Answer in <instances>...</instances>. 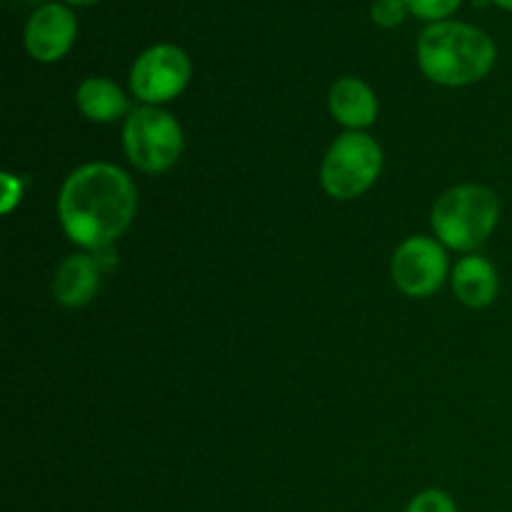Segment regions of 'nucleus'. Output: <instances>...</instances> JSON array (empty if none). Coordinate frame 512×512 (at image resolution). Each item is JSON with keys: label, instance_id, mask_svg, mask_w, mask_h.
<instances>
[{"label": "nucleus", "instance_id": "1", "mask_svg": "<svg viewBox=\"0 0 512 512\" xmlns=\"http://www.w3.org/2000/svg\"><path fill=\"white\" fill-rule=\"evenodd\" d=\"M135 208V183L113 163L80 165L65 178L58 195V218L65 235L93 253L113 248L133 223Z\"/></svg>", "mask_w": 512, "mask_h": 512}, {"label": "nucleus", "instance_id": "2", "mask_svg": "<svg viewBox=\"0 0 512 512\" xmlns=\"http://www.w3.org/2000/svg\"><path fill=\"white\" fill-rule=\"evenodd\" d=\"M418 63L425 78L448 88L483 80L495 65V43L485 30L458 20L428 25L418 40Z\"/></svg>", "mask_w": 512, "mask_h": 512}, {"label": "nucleus", "instance_id": "3", "mask_svg": "<svg viewBox=\"0 0 512 512\" xmlns=\"http://www.w3.org/2000/svg\"><path fill=\"white\" fill-rule=\"evenodd\" d=\"M500 220V200L485 185H458L448 190L435 203L430 223H433L435 238L445 248L470 250L480 248L493 235Z\"/></svg>", "mask_w": 512, "mask_h": 512}, {"label": "nucleus", "instance_id": "4", "mask_svg": "<svg viewBox=\"0 0 512 512\" xmlns=\"http://www.w3.org/2000/svg\"><path fill=\"white\" fill-rule=\"evenodd\" d=\"M383 170V150L368 133L350 130L330 145L320 168V183L335 200H355L370 190Z\"/></svg>", "mask_w": 512, "mask_h": 512}, {"label": "nucleus", "instance_id": "5", "mask_svg": "<svg viewBox=\"0 0 512 512\" xmlns=\"http://www.w3.org/2000/svg\"><path fill=\"white\" fill-rule=\"evenodd\" d=\"M123 145L130 163L143 173H163L178 163L183 153L180 123L158 105L130 110L123 128Z\"/></svg>", "mask_w": 512, "mask_h": 512}, {"label": "nucleus", "instance_id": "6", "mask_svg": "<svg viewBox=\"0 0 512 512\" xmlns=\"http://www.w3.org/2000/svg\"><path fill=\"white\" fill-rule=\"evenodd\" d=\"M190 80V58L173 43H160L138 55L130 68V90L145 105L178 98Z\"/></svg>", "mask_w": 512, "mask_h": 512}, {"label": "nucleus", "instance_id": "7", "mask_svg": "<svg viewBox=\"0 0 512 512\" xmlns=\"http://www.w3.org/2000/svg\"><path fill=\"white\" fill-rule=\"evenodd\" d=\"M393 280L410 298H430L448 278V255L443 243L425 235L405 240L393 255Z\"/></svg>", "mask_w": 512, "mask_h": 512}, {"label": "nucleus", "instance_id": "8", "mask_svg": "<svg viewBox=\"0 0 512 512\" xmlns=\"http://www.w3.org/2000/svg\"><path fill=\"white\" fill-rule=\"evenodd\" d=\"M78 18L63 3H45L25 25V50L38 63H55L75 43Z\"/></svg>", "mask_w": 512, "mask_h": 512}, {"label": "nucleus", "instance_id": "9", "mask_svg": "<svg viewBox=\"0 0 512 512\" xmlns=\"http://www.w3.org/2000/svg\"><path fill=\"white\" fill-rule=\"evenodd\" d=\"M100 268L98 258L93 255H68L55 270L53 278V298L63 308H83L95 298L100 288Z\"/></svg>", "mask_w": 512, "mask_h": 512}, {"label": "nucleus", "instance_id": "10", "mask_svg": "<svg viewBox=\"0 0 512 512\" xmlns=\"http://www.w3.org/2000/svg\"><path fill=\"white\" fill-rule=\"evenodd\" d=\"M328 105L333 118L350 130H360L375 123L378 118V98L368 83L358 78H340L333 83L328 95Z\"/></svg>", "mask_w": 512, "mask_h": 512}, {"label": "nucleus", "instance_id": "11", "mask_svg": "<svg viewBox=\"0 0 512 512\" xmlns=\"http://www.w3.org/2000/svg\"><path fill=\"white\" fill-rule=\"evenodd\" d=\"M453 290L468 308H488L500 290L498 270L480 255H468L453 270Z\"/></svg>", "mask_w": 512, "mask_h": 512}, {"label": "nucleus", "instance_id": "12", "mask_svg": "<svg viewBox=\"0 0 512 512\" xmlns=\"http://www.w3.org/2000/svg\"><path fill=\"white\" fill-rule=\"evenodd\" d=\"M78 108L90 123H115L128 113V98L120 90L118 83L108 78H88L80 83L78 93Z\"/></svg>", "mask_w": 512, "mask_h": 512}, {"label": "nucleus", "instance_id": "13", "mask_svg": "<svg viewBox=\"0 0 512 512\" xmlns=\"http://www.w3.org/2000/svg\"><path fill=\"white\" fill-rule=\"evenodd\" d=\"M463 0H405L408 5V13H413L415 18L430 20V23H440L448 15H453L460 8Z\"/></svg>", "mask_w": 512, "mask_h": 512}, {"label": "nucleus", "instance_id": "14", "mask_svg": "<svg viewBox=\"0 0 512 512\" xmlns=\"http://www.w3.org/2000/svg\"><path fill=\"white\" fill-rule=\"evenodd\" d=\"M405 13H408L405 0H375L373 8H370V18L378 28H395V25L403 23Z\"/></svg>", "mask_w": 512, "mask_h": 512}, {"label": "nucleus", "instance_id": "15", "mask_svg": "<svg viewBox=\"0 0 512 512\" xmlns=\"http://www.w3.org/2000/svg\"><path fill=\"white\" fill-rule=\"evenodd\" d=\"M405 512H458V508L443 490H425V493L415 495Z\"/></svg>", "mask_w": 512, "mask_h": 512}, {"label": "nucleus", "instance_id": "16", "mask_svg": "<svg viewBox=\"0 0 512 512\" xmlns=\"http://www.w3.org/2000/svg\"><path fill=\"white\" fill-rule=\"evenodd\" d=\"M3 188H5V193H3V203H0V210H3V213H10V210L20 203V195H23V183H20V178H15V175L3 173Z\"/></svg>", "mask_w": 512, "mask_h": 512}, {"label": "nucleus", "instance_id": "17", "mask_svg": "<svg viewBox=\"0 0 512 512\" xmlns=\"http://www.w3.org/2000/svg\"><path fill=\"white\" fill-rule=\"evenodd\" d=\"M63 3L78 5V8H83V5H93V3H98V0H63Z\"/></svg>", "mask_w": 512, "mask_h": 512}, {"label": "nucleus", "instance_id": "18", "mask_svg": "<svg viewBox=\"0 0 512 512\" xmlns=\"http://www.w3.org/2000/svg\"><path fill=\"white\" fill-rule=\"evenodd\" d=\"M490 3H495V5H500V8H505V10H510V13H512V0H490Z\"/></svg>", "mask_w": 512, "mask_h": 512}]
</instances>
